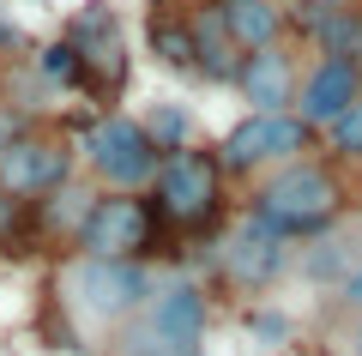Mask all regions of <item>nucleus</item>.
<instances>
[{"label":"nucleus","instance_id":"obj_1","mask_svg":"<svg viewBox=\"0 0 362 356\" xmlns=\"http://www.w3.org/2000/svg\"><path fill=\"white\" fill-rule=\"evenodd\" d=\"M338 205H344V188L332 181L326 163H308V157L284 163L254 193V212L266 217L272 229H284V236H314V229H326L338 217Z\"/></svg>","mask_w":362,"mask_h":356},{"label":"nucleus","instance_id":"obj_2","mask_svg":"<svg viewBox=\"0 0 362 356\" xmlns=\"http://www.w3.org/2000/svg\"><path fill=\"white\" fill-rule=\"evenodd\" d=\"M61 284H66V302H73L85 320H97V326L133 320L157 296L151 272H145L139 260H90V254H78Z\"/></svg>","mask_w":362,"mask_h":356},{"label":"nucleus","instance_id":"obj_3","mask_svg":"<svg viewBox=\"0 0 362 356\" xmlns=\"http://www.w3.org/2000/svg\"><path fill=\"white\" fill-rule=\"evenodd\" d=\"M78 151H85L90 176L103 181L109 193H139V188H151L157 163H163V151L151 145L145 121H133V115H103V121H90V133H85Z\"/></svg>","mask_w":362,"mask_h":356},{"label":"nucleus","instance_id":"obj_4","mask_svg":"<svg viewBox=\"0 0 362 356\" xmlns=\"http://www.w3.org/2000/svg\"><path fill=\"white\" fill-rule=\"evenodd\" d=\"M157 217L163 212L151 200H139V193H97L85 224H78V236H73V248L90 260H139L157 236Z\"/></svg>","mask_w":362,"mask_h":356},{"label":"nucleus","instance_id":"obj_5","mask_svg":"<svg viewBox=\"0 0 362 356\" xmlns=\"http://www.w3.org/2000/svg\"><path fill=\"white\" fill-rule=\"evenodd\" d=\"M218 181H223L218 157L181 145V151H163V163L151 176V200L169 224H206L218 212Z\"/></svg>","mask_w":362,"mask_h":356},{"label":"nucleus","instance_id":"obj_6","mask_svg":"<svg viewBox=\"0 0 362 356\" xmlns=\"http://www.w3.org/2000/svg\"><path fill=\"white\" fill-rule=\"evenodd\" d=\"M73 181V145L49 139V133H18L6 151H0V188L13 193L18 205L49 200Z\"/></svg>","mask_w":362,"mask_h":356},{"label":"nucleus","instance_id":"obj_7","mask_svg":"<svg viewBox=\"0 0 362 356\" xmlns=\"http://www.w3.org/2000/svg\"><path fill=\"white\" fill-rule=\"evenodd\" d=\"M308 121L302 115H247V121H235L230 133H223V169H254V163H296L302 151H308Z\"/></svg>","mask_w":362,"mask_h":356},{"label":"nucleus","instance_id":"obj_8","mask_svg":"<svg viewBox=\"0 0 362 356\" xmlns=\"http://www.w3.org/2000/svg\"><path fill=\"white\" fill-rule=\"evenodd\" d=\"M284 248H290L284 229H272L259 212H247L242 224H235V236L223 242V272H230V284H242V290H266V284L284 272Z\"/></svg>","mask_w":362,"mask_h":356},{"label":"nucleus","instance_id":"obj_9","mask_svg":"<svg viewBox=\"0 0 362 356\" xmlns=\"http://www.w3.org/2000/svg\"><path fill=\"white\" fill-rule=\"evenodd\" d=\"M235 85H242V97H247V109H254V115H290V97H296V67H290V54L272 42V49L242 54Z\"/></svg>","mask_w":362,"mask_h":356},{"label":"nucleus","instance_id":"obj_10","mask_svg":"<svg viewBox=\"0 0 362 356\" xmlns=\"http://www.w3.org/2000/svg\"><path fill=\"white\" fill-rule=\"evenodd\" d=\"M145 320H151L157 332H163L169 344H181V350H199V338H206V290L199 284H163V290L145 302Z\"/></svg>","mask_w":362,"mask_h":356},{"label":"nucleus","instance_id":"obj_11","mask_svg":"<svg viewBox=\"0 0 362 356\" xmlns=\"http://www.w3.org/2000/svg\"><path fill=\"white\" fill-rule=\"evenodd\" d=\"M356 97H362V67L326 54V61L308 73V85H302V121H308V127H332Z\"/></svg>","mask_w":362,"mask_h":356},{"label":"nucleus","instance_id":"obj_12","mask_svg":"<svg viewBox=\"0 0 362 356\" xmlns=\"http://www.w3.org/2000/svg\"><path fill=\"white\" fill-rule=\"evenodd\" d=\"M218 18H223V30H230V42L242 54L272 49L278 30H284V13H278L272 0H218Z\"/></svg>","mask_w":362,"mask_h":356},{"label":"nucleus","instance_id":"obj_13","mask_svg":"<svg viewBox=\"0 0 362 356\" xmlns=\"http://www.w3.org/2000/svg\"><path fill=\"white\" fill-rule=\"evenodd\" d=\"M194 49H199V73L218 79V85L242 73V49L230 42V30H223L218 6H211V13H199V25H194Z\"/></svg>","mask_w":362,"mask_h":356},{"label":"nucleus","instance_id":"obj_14","mask_svg":"<svg viewBox=\"0 0 362 356\" xmlns=\"http://www.w3.org/2000/svg\"><path fill=\"white\" fill-rule=\"evenodd\" d=\"M356 266H362V254H356L350 236H320V242L302 254V278H308V284H326V290H338Z\"/></svg>","mask_w":362,"mask_h":356},{"label":"nucleus","instance_id":"obj_15","mask_svg":"<svg viewBox=\"0 0 362 356\" xmlns=\"http://www.w3.org/2000/svg\"><path fill=\"white\" fill-rule=\"evenodd\" d=\"M314 37H320L326 54H338V61L362 67V18L350 13V6H320V18H314Z\"/></svg>","mask_w":362,"mask_h":356},{"label":"nucleus","instance_id":"obj_16","mask_svg":"<svg viewBox=\"0 0 362 356\" xmlns=\"http://www.w3.org/2000/svg\"><path fill=\"white\" fill-rule=\"evenodd\" d=\"M90 200H97V193H85V188H73V181H66L61 193H49V200H42V229H61L66 242H73L78 224H85V212H90Z\"/></svg>","mask_w":362,"mask_h":356},{"label":"nucleus","instance_id":"obj_17","mask_svg":"<svg viewBox=\"0 0 362 356\" xmlns=\"http://www.w3.org/2000/svg\"><path fill=\"white\" fill-rule=\"evenodd\" d=\"M37 73L49 79V85H61V91H85V54L61 37V42H49V49L37 54Z\"/></svg>","mask_w":362,"mask_h":356},{"label":"nucleus","instance_id":"obj_18","mask_svg":"<svg viewBox=\"0 0 362 356\" xmlns=\"http://www.w3.org/2000/svg\"><path fill=\"white\" fill-rule=\"evenodd\" d=\"M151 49L163 54L169 67H199V49H194V30H181V25H169V18H151Z\"/></svg>","mask_w":362,"mask_h":356},{"label":"nucleus","instance_id":"obj_19","mask_svg":"<svg viewBox=\"0 0 362 356\" xmlns=\"http://www.w3.org/2000/svg\"><path fill=\"white\" fill-rule=\"evenodd\" d=\"M145 133H151L157 151H181V145H187V109H175V103H157L151 121H145Z\"/></svg>","mask_w":362,"mask_h":356},{"label":"nucleus","instance_id":"obj_20","mask_svg":"<svg viewBox=\"0 0 362 356\" xmlns=\"http://www.w3.org/2000/svg\"><path fill=\"white\" fill-rule=\"evenodd\" d=\"M242 326H247V338H254L259 350H278V344L290 338V314H278V308H254Z\"/></svg>","mask_w":362,"mask_h":356},{"label":"nucleus","instance_id":"obj_21","mask_svg":"<svg viewBox=\"0 0 362 356\" xmlns=\"http://www.w3.org/2000/svg\"><path fill=\"white\" fill-rule=\"evenodd\" d=\"M326 133H332V145H338V151H344V157H362V97L350 103V109L338 115V121H332V127H326Z\"/></svg>","mask_w":362,"mask_h":356},{"label":"nucleus","instance_id":"obj_22","mask_svg":"<svg viewBox=\"0 0 362 356\" xmlns=\"http://www.w3.org/2000/svg\"><path fill=\"white\" fill-rule=\"evenodd\" d=\"M18 217H25V205H18V200H13V193L0 188V248L13 242V229H18Z\"/></svg>","mask_w":362,"mask_h":356},{"label":"nucleus","instance_id":"obj_23","mask_svg":"<svg viewBox=\"0 0 362 356\" xmlns=\"http://www.w3.org/2000/svg\"><path fill=\"white\" fill-rule=\"evenodd\" d=\"M13 49H25V30H18V18L0 6V54H13Z\"/></svg>","mask_w":362,"mask_h":356},{"label":"nucleus","instance_id":"obj_24","mask_svg":"<svg viewBox=\"0 0 362 356\" xmlns=\"http://www.w3.org/2000/svg\"><path fill=\"white\" fill-rule=\"evenodd\" d=\"M338 302H344V308H362V266L350 272L344 284H338Z\"/></svg>","mask_w":362,"mask_h":356},{"label":"nucleus","instance_id":"obj_25","mask_svg":"<svg viewBox=\"0 0 362 356\" xmlns=\"http://www.w3.org/2000/svg\"><path fill=\"white\" fill-rule=\"evenodd\" d=\"M350 356H362V320L350 326Z\"/></svg>","mask_w":362,"mask_h":356},{"label":"nucleus","instance_id":"obj_26","mask_svg":"<svg viewBox=\"0 0 362 356\" xmlns=\"http://www.w3.org/2000/svg\"><path fill=\"white\" fill-rule=\"evenodd\" d=\"M314 6H350V0H314Z\"/></svg>","mask_w":362,"mask_h":356},{"label":"nucleus","instance_id":"obj_27","mask_svg":"<svg viewBox=\"0 0 362 356\" xmlns=\"http://www.w3.org/2000/svg\"><path fill=\"white\" fill-rule=\"evenodd\" d=\"M175 356H199V350H175Z\"/></svg>","mask_w":362,"mask_h":356}]
</instances>
